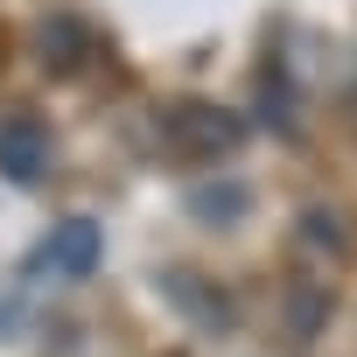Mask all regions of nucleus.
Returning <instances> with one entry per match:
<instances>
[{"label":"nucleus","mask_w":357,"mask_h":357,"mask_svg":"<svg viewBox=\"0 0 357 357\" xmlns=\"http://www.w3.org/2000/svg\"><path fill=\"white\" fill-rule=\"evenodd\" d=\"M36 56H43L50 70H70V63L84 56V22H70V15L43 22V36H36Z\"/></svg>","instance_id":"39448f33"},{"label":"nucleus","mask_w":357,"mask_h":357,"mask_svg":"<svg viewBox=\"0 0 357 357\" xmlns=\"http://www.w3.org/2000/svg\"><path fill=\"white\" fill-rule=\"evenodd\" d=\"M175 126H183V140H204V154L238 147V119H231V112H218V105H190Z\"/></svg>","instance_id":"20e7f679"},{"label":"nucleus","mask_w":357,"mask_h":357,"mask_svg":"<svg viewBox=\"0 0 357 357\" xmlns=\"http://www.w3.org/2000/svg\"><path fill=\"white\" fill-rule=\"evenodd\" d=\"M43 168H50V133L36 119H8L0 126V175L8 183H43Z\"/></svg>","instance_id":"f03ea898"},{"label":"nucleus","mask_w":357,"mask_h":357,"mask_svg":"<svg viewBox=\"0 0 357 357\" xmlns=\"http://www.w3.org/2000/svg\"><path fill=\"white\" fill-rule=\"evenodd\" d=\"M98 252H105V231H98V218H63V225L50 231V245H43V259H50L63 280L91 273V266H98Z\"/></svg>","instance_id":"f257e3e1"},{"label":"nucleus","mask_w":357,"mask_h":357,"mask_svg":"<svg viewBox=\"0 0 357 357\" xmlns=\"http://www.w3.org/2000/svg\"><path fill=\"white\" fill-rule=\"evenodd\" d=\"M245 183H204V190H190V218L197 225H238L245 218Z\"/></svg>","instance_id":"7ed1b4c3"}]
</instances>
